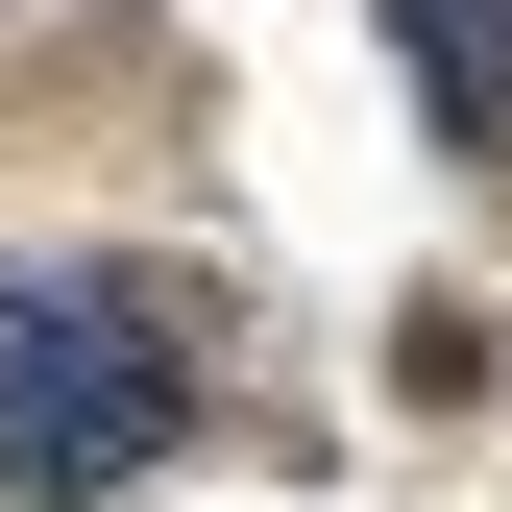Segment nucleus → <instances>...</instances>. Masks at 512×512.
<instances>
[{"label": "nucleus", "mask_w": 512, "mask_h": 512, "mask_svg": "<svg viewBox=\"0 0 512 512\" xmlns=\"http://www.w3.org/2000/svg\"><path fill=\"white\" fill-rule=\"evenodd\" d=\"M171 439H196V391H171V317L147 293H74V269L0 293V488H25V512L147 488Z\"/></svg>", "instance_id": "nucleus-1"}]
</instances>
